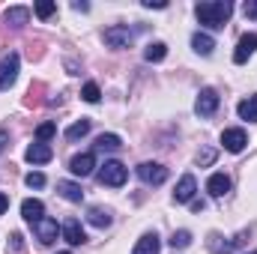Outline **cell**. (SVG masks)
<instances>
[{"mask_svg":"<svg viewBox=\"0 0 257 254\" xmlns=\"http://www.w3.org/2000/svg\"><path fill=\"white\" fill-rule=\"evenodd\" d=\"M194 12H197V21H200L203 27L221 30V27L227 24L230 12H233V3H230V0H206V3H197Z\"/></svg>","mask_w":257,"mask_h":254,"instance_id":"6da1fadb","label":"cell"},{"mask_svg":"<svg viewBox=\"0 0 257 254\" xmlns=\"http://www.w3.org/2000/svg\"><path fill=\"white\" fill-rule=\"evenodd\" d=\"M128 180V171H126V165L123 162H105L102 165V171H99V183L102 186H111V189H120L123 183Z\"/></svg>","mask_w":257,"mask_h":254,"instance_id":"7a4b0ae2","label":"cell"},{"mask_svg":"<svg viewBox=\"0 0 257 254\" xmlns=\"http://www.w3.org/2000/svg\"><path fill=\"white\" fill-rule=\"evenodd\" d=\"M102 39H105V45L108 48H128L132 42H135V30L128 27V24H114V27H108L105 33H102Z\"/></svg>","mask_w":257,"mask_h":254,"instance_id":"3957f363","label":"cell"},{"mask_svg":"<svg viewBox=\"0 0 257 254\" xmlns=\"http://www.w3.org/2000/svg\"><path fill=\"white\" fill-rule=\"evenodd\" d=\"M245 236H248V230H239V233L230 236V239H224V236H218V233H209V236H206V248L212 254H230L233 248H239V245L245 242Z\"/></svg>","mask_w":257,"mask_h":254,"instance_id":"277c9868","label":"cell"},{"mask_svg":"<svg viewBox=\"0 0 257 254\" xmlns=\"http://www.w3.org/2000/svg\"><path fill=\"white\" fill-rule=\"evenodd\" d=\"M18 69H21V57L15 51H9L3 60H0V93L9 90L15 81H18Z\"/></svg>","mask_w":257,"mask_h":254,"instance_id":"5b68a950","label":"cell"},{"mask_svg":"<svg viewBox=\"0 0 257 254\" xmlns=\"http://www.w3.org/2000/svg\"><path fill=\"white\" fill-rule=\"evenodd\" d=\"M138 177H141L147 186H162V183L168 180V168L159 165V162H144V165H138Z\"/></svg>","mask_w":257,"mask_h":254,"instance_id":"8992f818","label":"cell"},{"mask_svg":"<svg viewBox=\"0 0 257 254\" xmlns=\"http://www.w3.org/2000/svg\"><path fill=\"white\" fill-rule=\"evenodd\" d=\"M194 111H197L200 117H212V114L218 111V93H215L212 87H203V90L197 93V102H194Z\"/></svg>","mask_w":257,"mask_h":254,"instance_id":"52a82bcc","label":"cell"},{"mask_svg":"<svg viewBox=\"0 0 257 254\" xmlns=\"http://www.w3.org/2000/svg\"><path fill=\"white\" fill-rule=\"evenodd\" d=\"M221 144H224L227 153H242L245 144H248V135H245V129H224L221 132Z\"/></svg>","mask_w":257,"mask_h":254,"instance_id":"ba28073f","label":"cell"},{"mask_svg":"<svg viewBox=\"0 0 257 254\" xmlns=\"http://www.w3.org/2000/svg\"><path fill=\"white\" fill-rule=\"evenodd\" d=\"M33 230H36V239H39L42 245H51V242L60 236V227H57V221H54V218H48V215H45L42 221H36V224H33Z\"/></svg>","mask_w":257,"mask_h":254,"instance_id":"9c48e42d","label":"cell"},{"mask_svg":"<svg viewBox=\"0 0 257 254\" xmlns=\"http://www.w3.org/2000/svg\"><path fill=\"white\" fill-rule=\"evenodd\" d=\"M60 233H63V239L69 245H84V242H87V233H84V227H81L78 218H66L63 227H60Z\"/></svg>","mask_w":257,"mask_h":254,"instance_id":"30bf717a","label":"cell"},{"mask_svg":"<svg viewBox=\"0 0 257 254\" xmlns=\"http://www.w3.org/2000/svg\"><path fill=\"white\" fill-rule=\"evenodd\" d=\"M24 159H27L30 165H45V162H51V159H54V150H51L48 144H39V141H36V144H30V147H27Z\"/></svg>","mask_w":257,"mask_h":254,"instance_id":"8fae6325","label":"cell"},{"mask_svg":"<svg viewBox=\"0 0 257 254\" xmlns=\"http://www.w3.org/2000/svg\"><path fill=\"white\" fill-rule=\"evenodd\" d=\"M93 168H96V156H93V153H81V156H75V159L69 162V171H72L75 177H90Z\"/></svg>","mask_w":257,"mask_h":254,"instance_id":"7c38bea8","label":"cell"},{"mask_svg":"<svg viewBox=\"0 0 257 254\" xmlns=\"http://www.w3.org/2000/svg\"><path fill=\"white\" fill-rule=\"evenodd\" d=\"M21 215H24V221L36 224V221H42V218H45V203H42V200H36V197H27V200L21 203Z\"/></svg>","mask_w":257,"mask_h":254,"instance_id":"4fadbf2b","label":"cell"},{"mask_svg":"<svg viewBox=\"0 0 257 254\" xmlns=\"http://www.w3.org/2000/svg\"><path fill=\"white\" fill-rule=\"evenodd\" d=\"M254 51H257V33H245V36L239 39L236 51H233V63H245Z\"/></svg>","mask_w":257,"mask_h":254,"instance_id":"5bb4252c","label":"cell"},{"mask_svg":"<svg viewBox=\"0 0 257 254\" xmlns=\"http://www.w3.org/2000/svg\"><path fill=\"white\" fill-rule=\"evenodd\" d=\"M194 191H197V183H194V177L192 174H186L180 183H177V191H174V200L177 203H189L194 197Z\"/></svg>","mask_w":257,"mask_h":254,"instance_id":"9a60e30c","label":"cell"},{"mask_svg":"<svg viewBox=\"0 0 257 254\" xmlns=\"http://www.w3.org/2000/svg\"><path fill=\"white\" fill-rule=\"evenodd\" d=\"M206 191H209L212 197H224V194L230 191V177H227V174H212V177L206 180Z\"/></svg>","mask_w":257,"mask_h":254,"instance_id":"2e32d148","label":"cell"},{"mask_svg":"<svg viewBox=\"0 0 257 254\" xmlns=\"http://www.w3.org/2000/svg\"><path fill=\"white\" fill-rule=\"evenodd\" d=\"M3 18H6V24H9V27H15V30H18V27H24V24L30 21V9H27V6H12V9H6V15H3Z\"/></svg>","mask_w":257,"mask_h":254,"instance_id":"e0dca14e","label":"cell"},{"mask_svg":"<svg viewBox=\"0 0 257 254\" xmlns=\"http://www.w3.org/2000/svg\"><path fill=\"white\" fill-rule=\"evenodd\" d=\"M159 248H162L159 236H156V233H144V236L138 239V245L132 248V254H159Z\"/></svg>","mask_w":257,"mask_h":254,"instance_id":"ac0fdd59","label":"cell"},{"mask_svg":"<svg viewBox=\"0 0 257 254\" xmlns=\"http://www.w3.org/2000/svg\"><path fill=\"white\" fill-rule=\"evenodd\" d=\"M236 114H239V120L257 123V93H251L248 99H242V102L236 105Z\"/></svg>","mask_w":257,"mask_h":254,"instance_id":"d6986e66","label":"cell"},{"mask_svg":"<svg viewBox=\"0 0 257 254\" xmlns=\"http://www.w3.org/2000/svg\"><path fill=\"white\" fill-rule=\"evenodd\" d=\"M192 48L200 54V57H209V54H212V48H215V42H212V36H209V33H200V30H197V33L192 36Z\"/></svg>","mask_w":257,"mask_h":254,"instance_id":"ffe728a7","label":"cell"},{"mask_svg":"<svg viewBox=\"0 0 257 254\" xmlns=\"http://www.w3.org/2000/svg\"><path fill=\"white\" fill-rule=\"evenodd\" d=\"M57 191L63 194L66 200H72V203H81L84 200V191L78 183H69V180H57Z\"/></svg>","mask_w":257,"mask_h":254,"instance_id":"44dd1931","label":"cell"},{"mask_svg":"<svg viewBox=\"0 0 257 254\" xmlns=\"http://www.w3.org/2000/svg\"><path fill=\"white\" fill-rule=\"evenodd\" d=\"M168 57V45L165 42H150L147 48H144V60H150V63H159V60H165Z\"/></svg>","mask_w":257,"mask_h":254,"instance_id":"7402d4cb","label":"cell"},{"mask_svg":"<svg viewBox=\"0 0 257 254\" xmlns=\"http://www.w3.org/2000/svg\"><path fill=\"white\" fill-rule=\"evenodd\" d=\"M87 221H90L93 227H108V224H111V212L102 209V206H93V209L87 212Z\"/></svg>","mask_w":257,"mask_h":254,"instance_id":"603a6c76","label":"cell"},{"mask_svg":"<svg viewBox=\"0 0 257 254\" xmlns=\"http://www.w3.org/2000/svg\"><path fill=\"white\" fill-rule=\"evenodd\" d=\"M96 147H99V150H108V153H114V150H120V147H123V141H120V135L108 132V135H99V138H96Z\"/></svg>","mask_w":257,"mask_h":254,"instance_id":"cb8c5ba5","label":"cell"},{"mask_svg":"<svg viewBox=\"0 0 257 254\" xmlns=\"http://www.w3.org/2000/svg\"><path fill=\"white\" fill-rule=\"evenodd\" d=\"M90 120H78V123H72V126L66 129V141H78V138H84L87 132H90Z\"/></svg>","mask_w":257,"mask_h":254,"instance_id":"d4e9b609","label":"cell"},{"mask_svg":"<svg viewBox=\"0 0 257 254\" xmlns=\"http://www.w3.org/2000/svg\"><path fill=\"white\" fill-rule=\"evenodd\" d=\"M81 99H84V102H99V99H102V90H99V84L87 81V84H84V90H81Z\"/></svg>","mask_w":257,"mask_h":254,"instance_id":"484cf974","label":"cell"},{"mask_svg":"<svg viewBox=\"0 0 257 254\" xmlns=\"http://www.w3.org/2000/svg\"><path fill=\"white\" fill-rule=\"evenodd\" d=\"M186 245H192V233H189V230H174L171 248H186Z\"/></svg>","mask_w":257,"mask_h":254,"instance_id":"4316f807","label":"cell"},{"mask_svg":"<svg viewBox=\"0 0 257 254\" xmlns=\"http://www.w3.org/2000/svg\"><path fill=\"white\" fill-rule=\"evenodd\" d=\"M54 132H57L54 123H42V126L36 129V141H39V144H45V141H51V138H54Z\"/></svg>","mask_w":257,"mask_h":254,"instance_id":"83f0119b","label":"cell"},{"mask_svg":"<svg viewBox=\"0 0 257 254\" xmlns=\"http://www.w3.org/2000/svg\"><path fill=\"white\" fill-rule=\"evenodd\" d=\"M54 12H57V3H48V0L36 3V15H39V18H51Z\"/></svg>","mask_w":257,"mask_h":254,"instance_id":"f1b7e54d","label":"cell"},{"mask_svg":"<svg viewBox=\"0 0 257 254\" xmlns=\"http://www.w3.org/2000/svg\"><path fill=\"white\" fill-rule=\"evenodd\" d=\"M30 189H42L45 186V174H39V171H33V174H27V180H24Z\"/></svg>","mask_w":257,"mask_h":254,"instance_id":"f546056e","label":"cell"},{"mask_svg":"<svg viewBox=\"0 0 257 254\" xmlns=\"http://www.w3.org/2000/svg\"><path fill=\"white\" fill-rule=\"evenodd\" d=\"M215 162V150H203V153H197V165L200 168H206V165H212Z\"/></svg>","mask_w":257,"mask_h":254,"instance_id":"4dcf8cb0","label":"cell"},{"mask_svg":"<svg viewBox=\"0 0 257 254\" xmlns=\"http://www.w3.org/2000/svg\"><path fill=\"white\" fill-rule=\"evenodd\" d=\"M9 248H12V251H21V248H24V236H21V233H12V236H9Z\"/></svg>","mask_w":257,"mask_h":254,"instance_id":"1f68e13d","label":"cell"},{"mask_svg":"<svg viewBox=\"0 0 257 254\" xmlns=\"http://www.w3.org/2000/svg\"><path fill=\"white\" fill-rule=\"evenodd\" d=\"M39 93H42V84H33V87L27 90V105H33V102H39V99H36Z\"/></svg>","mask_w":257,"mask_h":254,"instance_id":"d6a6232c","label":"cell"},{"mask_svg":"<svg viewBox=\"0 0 257 254\" xmlns=\"http://www.w3.org/2000/svg\"><path fill=\"white\" fill-rule=\"evenodd\" d=\"M242 12H245L248 18H254V21H257V0H248V3L242 6Z\"/></svg>","mask_w":257,"mask_h":254,"instance_id":"836d02e7","label":"cell"},{"mask_svg":"<svg viewBox=\"0 0 257 254\" xmlns=\"http://www.w3.org/2000/svg\"><path fill=\"white\" fill-rule=\"evenodd\" d=\"M144 6H147V9H165L168 3H165V0H144Z\"/></svg>","mask_w":257,"mask_h":254,"instance_id":"e575fe53","label":"cell"},{"mask_svg":"<svg viewBox=\"0 0 257 254\" xmlns=\"http://www.w3.org/2000/svg\"><path fill=\"white\" fill-rule=\"evenodd\" d=\"M6 147H9V132H6V129H0V153H3Z\"/></svg>","mask_w":257,"mask_h":254,"instance_id":"d590c367","label":"cell"},{"mask_svg":"<svg viewBox=\"0 0 257 254\" xmlns=\"http://www.w3.org/2000/svg\"><path fill=\"white\" fill-rule=\"evenodd\" d=\"M72 9H75V12H87V9H90V3H81V0H75V3H72Z\"/></svg>","mask_w":257,"mask_h":254,"instance_id":"8d00e7d4","label":"cell"},{"mask_svg":"<svg viewBox=\"0 0 257 254\" xmlns=\"http://www.w3.org/2000/svg\"><path fill=\"white\" fill-rule=\"evenodd\" d=\"M6 209H9V197H6V194H3V191H0V215H3V212H6Z\"/></svg>","mask_w":257,"mask_h":254,"instance_id":"74e56055","label":"cell"},{"mask_svg":"<svg viewBox=\"0 0 257 254\" xmlns=\"http://www.w3.org/2000/svg\"><path fill=\"white\" fill-rule=\"evenodd\" d=\"M203 206H206L203 200H192V212H203Z\"/></svg>","mask_w":257,"mask_h":254,"instance_id":"f35d334b","label":"cell"},{"mask_svg":"<svg viewBox=\"0 0 257 254\" xmlns=\"http://www.w3.org/2000/svg\"><path fill=\"white\" fill-rule=\"evenodd\" d=\"M248 254H257V248H251V251H248Z\"/></svg>","mask_w":257,"mask_h":254,"instance_id":"ab89813d","label":"cell"},{"mask_svg":"<svg viewBox=\"0 0 257 254\" xmlns=\"http://www.w3.org/2000/svg\"><path fill=\"white\" fill-rule=\"evenodd\" d=\"M57 254H72V251H57Z\"/></svg>","mask_w":257,"mask_h":254,"instance_id":"60d3db41","label":"cell"}]
</instances>
